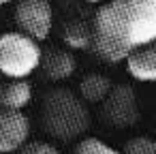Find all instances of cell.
I'll list each match as a JSON object with an SVG mask.
<instances>
[{
	"mask_svg": "<svg viewBox=\"0 0 156 154\" xmlns=\"http://www.w3.org/2000/svg\"><path fill=\"white\" fill-rule=\"evenodd\" d=\"M92 49L109 62H124L135 49L156 41V0H113L92 20Z\"/></svg>",
	"mask_w": 156,
	"mask_h": 154,
	"instance_id": "1",
	"label": "cell"
},
{
	"mask_svg": "<svg viewBox=\"0 0 156 154\" xmlns=\"http://www.w3.org/2000/svg\"><path fill=\"white\" fill-rule=\"evenodd\" d=\"M41 122L54 139L73 141L88 131L90 113L81 96L66 88H54L43 96Z\"/></svg>",
	"mask_w": 156,
	"mask_h": 154,
	"instance_id": "2",
	"label": "cell"
},
{
	"mask_svg": "<svg viewBox=\"0 0 156 154\" xmlns=\"http://www.w3.org/2000/svg\"><path fill=\"white\" fill-rule=\"evenodd\" d=\"M41 45L24 32L0 34V73L9 79H26L41 64Z\"/></svg>",
	"mask_w": 156,
	"mask_h": 154,
	"instance_id": "3",
	"label": "cell"
},
{
	"mask_svg": "<svg viewBox=\"0 0 156 154\" xmlns=\"http://www.w3.org/2000/svg\"><path fill=\"white\" fill-rule=\"evenodd\" d=\"M103 120L113 128H128L139 122V105L137 94L128 84H118L101 103Z\"/></svg>",
	"mask_w": 156,
	"mask_h": 154,
	"instance_id": "4",
	"label": "cell"
},
{
	"mask_svg": "<svg viewBox=\"0 0 156 154\" xmlns=\"http://www.w3.org/2000/svg\"><path fill=\"white\" fill-rule=\"evenodd\" d=\"M15 22L20 32L32 37L34 41H45L54 26V9L49 0H17Z\"/></svg>",
	"mask_w": 156,
	"mask_h": 154,
	"instance_id": "5",
	"label": "cell"
},
{
	"mask_svg": "<svg viewBox=\"0 0 156 154\" xmlns=\"http://www.w3.org/2000/svg\"><path fill=\"white\" fill-rule=\"evenodd\" d=\"M30 137V120L20 109L0 107V152H20Z\"/></svg>",
	"mask_w": 156,
	"mask_h": 154,
	"instance_id": "6",
	"label": "cell"
},
{
	"mask_svg": "<svg viewBox=\"0 0 156 154\" xmlns=\"http://www.w3.org/2000/svg\"><path fill=\"white\" fill-rule=\"evenodd\" d=\"M39 69L45 73L47 79H51V81H64V79H69L75 73L77 62H75V56L69 49L51 47V49H47V52L41 54Z\"/></svg>",
	"mask_w": 156,
	"mask_h": 154,
	"instance_id": "7",
	"label": "cell"
},
{
	"mask_svg": "<svg viewBox=\"0 0 156 154\" xmlns=\"http://www.w3.org/2000/svg\"><path fill=\"white\" fill-rule=\"evenodd\" d=\"M126 69L130 73V77L139 79V81H156V41L135 49L126 60Z\"/></svg>",
	"mask_w": 156,
	"mask_h": 154,
	"instance_id": "8",
	"label": "cell"
},
{
	"mask_svg": "<svg viewBox=\"0 0 156 154\" xmlns=\"http://www.w3.org/2000/svg\"><path fill=\"white\" fill-rule=\"evenodd\" d=\"M30 101H32V86L26 79L5 77V81H0V107L24 111V107Z\"/></svg>",
	"mask_w": 156,
	"mask_h": 154,
	"instance_id": "9",
	"label": "cell"
},
{
	"mask_svg": "<svg viewBox=\"0 0 156 154\" xmlns=\"http://www.w3.org/2000/svg\"><path fill=\"white\" fill-rule=\"evenodd\" d=\"M113 84L107 75L101 73H90L79 81V96L86 103H103L105 96L111 92Z\"/></svg>",
	"mask_w": 156,
	"mask_h": 154,
	"instance_id": "10",
	"label": "cell"
},
{
	"mask_svg": "<svg viewBox=\"0 0 156 154\" xmlns=\"http://www.w3.org/2000/svg\"><path fill=\"white\" fill-rule=\"evenodd\" d=\"M62 39L69 49H88L92 45V26L83 22H71L69 26H64Z\"/></svg>",
	"mask_w": 156,
	"mask_h": 154,
	"instance_id": "11",
	"label": "cell"
},
{
	"mask_svg": "<svg viewBox=\"0 0 156 154\" xmlns=\"http://www.w3.org/2000/svg\"><path fill=\"white\" fill-rule=\"evenodd\" d=\"M73 154H122V152H118L115 148L107 145V143L101 141L98 137H83V139L75 145Z\"/></svg>",
	"mask_w": 156,
	"mask_h": 154,
	"instance_id": "12",
	"label": "cell"
},
{
	"mask_svg": "<svg viewBox=\"0 0 156 154\" xmlns=\"http://www.w3.org/2000/svg\"><path fill=\"white\" fill-rule=\"evenodd\" d=\"M122 154H156V139L152 137H133L126 141Z\"/></svg>",
	"mask_w": 156,
	"mask_h": 154,
	"instance_id": "13",
	"label": "cell"
},
{
	"mask_svg": "<svg viewBox=\"0 0 156 154\" xmlns=\"http://www.w3.org/2000/svg\"><path fill=\"white\" fill-rule=\"evenodd\" d=\"M20 154H60V152L49 141H26L20 148Z\"/></svg>",
	"mask_w": 156,
	"mask_h": 154,
	"instance_id": "14",
	"label": "cell"
},
{
	"mask_svg": "<svg viewBox=\"0 0 156 154\" xmlns=\"http://www.w3.org/2000/svg\"><path fill=\"white\" fill-rule=\"evenodd\" d=\"M86 2H92V5H105V2H113V0H86Z\"/></svg>",
	"mask_w": 156,
	"mask_h": 154,
	"instance_id": "15",
	"label": "cell"
},
{
	"mask_svg": "<svg viewBox=\"0 0 156 154\" xmlns=\"http://www.w3.org/2000/svg\"><path fill=\"white\" fill-rule=\"evenodd\" d=\"M9 2H15V0H0V7H5V5H9Z\"/></svg>",
	"mask_w": 156,
	"mask_h": 154,
	"instance_id": "16",
	"label": "cell"
}]
</instances>
